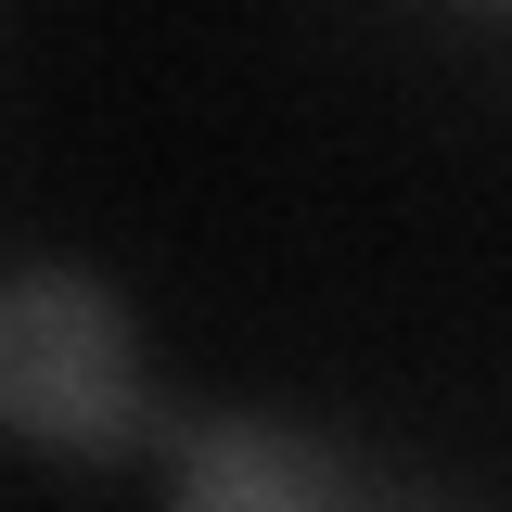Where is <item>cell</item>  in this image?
Segmentation results:
<instances>
[{"mask_svg":"<svg viewBox=\"0 0 512 512\" xmlns=\"http://www.w3.org/2000/svg\"><path fill=\"white\" fill-rule=\"evenodd\" d=\"M0 423L52 448L154 436V397H141V359H128V320L103 282H64V269L0 282Z\"/></svg>","mask_w":512,"mask_h":512,"instance_id":"6da1fadb","label":"cell"},{"mask_svg":"<svg viewBox=\"0 0 512 512\" xmlns=\"http://www.w3.org/2000/svg\"><path fill=\"white\" fill-rule=\"evenodd\" d=\"M167 436H180V474H192L180 512H423L410 487H384L372 461L269 436V423H167Z\"/></svg>","mask_w":512,"mask_h":512,"instance_id":"7a4b0ae2","label":"cell"}]
</instances>
